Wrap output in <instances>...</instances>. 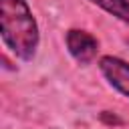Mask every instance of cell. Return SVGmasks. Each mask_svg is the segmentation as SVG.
I'll use <instances>...</instances> for the list:
<instances>
[{
    "label": "cell",
    "mask_w": 129,
    "mask_h": 129,
    "mask_svg": "<svg viewBox=\"0 0 129 129\" xmlns=\"http://www.w3.org/2000/svg\"><path fill=\"white\" fill-rule=\"evenodd\" d=\"M64 46L81 67L91 64L99 54V38L83 28H69L64 32Z\"/></svg>",
    "instance_id": "7a4b0ae2"
},
{
    "label": "cell",
    "mask_w": 129,
    "mask_h": 129,
    "mask_svg": "<svg viewBox=\"0 0 129 129\" xmlns=\"http://www.w3.org/2000/svg\"><path fill=\"white\" fill-rule=\"evenodd\" d=\"M97 67L107 85L125 99H129V62L115 54H103L99 56Z\"/></svg>",
    "instance_id": "3957f363"
},
{
    "label": "cell",
    "mask_w": 129,
    "mask_h": 129,
    "mask_svg": "<svg viewBox=\"0 0 129 129\" xmlns=\"http://www.w3.org/2000/svg\"><path fill=\"white\" fill-rule=\"evenodd\" d=\"M89 2L95 4L97 8L105 10L113 18L129 24V0H89Z\"/></svg>",
    "instance_id": "277c9868"
},
{
    "label": "cell",
    "mask_w": 129,
    "mask_h": 129,
    "mask_svg": "<svg viewBox=\"0 0 129 129\" xmlns=\"http://www.w3.org/2000/svg\"><path fill=\"white\" fill-rule=\"evenodd\" d=\"M127 44H129V40H127Z\"/></svg>",
    "instance_id": "5b68a950"
},
{
    "label": "cell",
    "mask_w": 129,
    "mask_h": 129,
    "mask_svg": "<svg viewBox=\"0 0 129 129\" xmlns=\"http://www.w3.org/2000/svg\"><path fill=\"white\" fill-rule=\"evenodd\" d=\"M0 38L20 60L28 62L36 56L40 28L26 0H0Z\"/></svg>",
    "instance_id": "6da1fadb"
}]
</instances>
